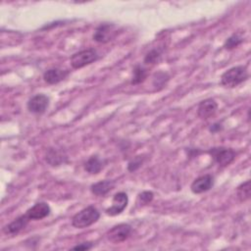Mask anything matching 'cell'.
<instances>
[{
    "mask_svg": "<svg viewBox=\"0 0 251 251\" xmlns=\"http://www.w3.org/2000/svg\"><path fill=\"white\" fill-rule=\"evenodd\" d=\"M131 229V226L128 224H119L107 231L106 237L112 243H121L129 237Z\"/></svg>",
    "mask_w": 251,
    "mask_h": 251,
    "instance_id": "5",
    "label": "cell"
},
{
    "mask_svg": "<svg viewBox=\"0 0 251 251\" xmlns=\"http://www.w3.org/2000/svg\"><path fill=\"white\" fill-rule=\"evenodd\" d=\"M70 72L67 70H63L60 68H52L44 72L43 74V79L48 84H57L60 81L64 80L68 75Z\"/></svg>",
    "mask_w": 251,
    "mask_h": 251,
    "instance_id": "13",
    "label": "cell"
},
{
    "mask_svg": "<svg viewBox=\"0 0 251 251\" xmlns=\"http://www.w3.org/2000/svg\"><path fill=\"white\" fill-rule=\"evenodd\" d=\"M153 197H154V194L152 191H149V190H144L142 191L141 193L138 194V199L139 201L142 203V204H148L150 203L152 200H153Z\"/></svg>",
    "mask_w": 251,
    "mask_h": 251,
    "instance_id": "22",
    "label": "cell"
},
{
    "mask_svg": "<svg viewBox=\"0 0 251 251\" xmlns=\"http://www.w3.org/2000/svg\"><path fill=\"white\" fill-rule=\"evenodd\" d=\"M99 218L100 213L97 208L94 206H87L73 217L72 225L76 228H84L95 224Z\"/></svg>",
    "mask_w": 251,
    "mask_h": 251,
    "instance_id": "2",
    "label": "cell"
},
{
    "mask_svg": "<svg viewBox=\"0 0 251 251\" xmlns=\"http://www.w3.org/2000/svg\"><path fill=\"white\" fill-rule=\"evenodd\" d=\"M29 219L28 217L25 214V215H22L18 218H16L13 222H11L10 224L6 225L4 227H3V232L7 235H11V236H14V235H17L18 233H20L26 226L27 224L29 223Z\"/></svg>",
    "mask_w": 251,
    "mask_h": 251,
    "instance_id": "11",
    "label": "cell"
},
{
    "mask_svg": "<svg viewBox=\"0 0 251 251\" xmlns=\"http://www.w3.org/2000/svg\"><path fill=\"white\" fill-rule=\"evenodd\" d=\"M242 41H243L242 37L239 34L234 33L226 40V42L224 44V47L227 50H230V49H233V48L237 47L238 45H240L242 43Z\"/></svg>",
    "mask_w": 251,
    "mask_h": 251,
    "instance_id": "21",
    "label": "cell"
},
{
    "mask_svg": "<svg viewBox=\"0 0 251 251\" xmlns=\"http://www.w3.org/2000/svg\"><path fill=\"white\" fill-rule=\"evenodd\" d=\"M162 56V51L160 49H152L150 50L144 57V64L149 65V64H156L159 62Z\"/></svg>",
    "mask_w": 251,
    "mask_h": 251,
    "instance_id": "20",
    "label": "cell"
},
{
    "mask_svg": "<svg viewBox=\"0 0 251 251\" xmlns=\"http://www.w3.org/2000/svg\"><path fill=\"white\" fill-rule=\"evenodd\" d=\"M98 59L99 55L97 51L93 48H88L75 53L71 57V65L74 69H81L96 62Z\"/></svg>",
    "mask_w": 251,
    "mask_h": 251,
    "instance_id": "3",
    "label": "cell"
},
{
    "mask_svg": "<svg viewBox=\"0 0 251 251\" xmlns=\"http://www.w3.org/2000/svg\"><path fill=\"white\" fill-rule=\"evenodd\" d=\"M169 78H170V75H168V73H166V72H157L153 75L152 83L156 88L164 87L166 85V83L168 82Z\"/></svg>",
    "mask_w": 251,
    "mask_h": 251,
    "instance_id": "19",
    "label": "cell"
},
{
    "mask_svg": "<svg viewBox=\"0 0 251 251\" xmlns=\"http://www.w3.org/2000/svg\"><path fill=\"white\" fill-rule=\"evenodd\" d=\"M104 167V162L101 160L97 155H93L87 159V161L84 163V170L91 174V175H97L100 173V171Z\"/></svg>",
    "mask_w": 251,
    "mask_h": 251,
    "instance_id": "16",
    "label": "cell"
},
{
    "mask_svg": "<svg viewBox=\"0 0 251 251\" xmlns=\"http://www.w3.org/2000/svg\"><path fill=\"white\" fill-rule=\"evenodd\" d=\"M222 128H223V126H222L221 124L215 123V124L211 125V126L209 127V130H210L211 132H218V131L222 130Z\"/></svg>",
    "mask_w": 251,
    "mask_h": 251,
    "instance_id": "25",
    "label": "cell"
},
{
    "mask_svg": "<svg viewBox=\"0 0 251 251\" xmlns=\"http://www.w3.org/2000/svg\"><path fill=\"white\" fill-rule=\"evenodd\" d=\"M215 182V178L212 175H204L193 180L190 185V190L194 194H201L210 190Z\"/></svg>",
    "mask_w": 251,
    "mask_h": 251,
    "instance_id": "9",
    "label": "cell"
},
{
    "mask_svg": "<svg viewBox=\"0 0 251 251\" xmlns=\"http://www.w3.org/2000/svg\"><path fill=\"white\" fill-rule=\"evenodd\" d=\"M51 213V208L46 202H37L32 207L26 210L25 215L31 220H42L49 216Z\"/></svg>",
    "mask_w": 251,
    "mask_h": 251,
    "instance_id": "10",
    "label": "cell"
},
{
    "mask_svg": "<svg viewBox=\"0 0 251 251\" xmlns=\"http://www.w3.org/2000/svg\"><path fill=\"white\" fill-rule=\"evenodd\" d=\"M115 186V181L111 179H104L91 184L90 190L96 196H104L110 192Z\"/></svg>",
    "mask_w": 251,
    "mask_h": 251,
    "instance_id": "15",
    "label": "cell"
},
{
    "mask_svg": "<svg viewBox=\"0 0 251 251\" xmlns=\"http://www.w3.org/2000/svg\"><path fill=\"white\" fill-rule=\"evenodd\" d=\"M208 154L221 167L230 165L235 159V152L226 147H213L208 150Z\"/></svg>",
    "mask_w": 251,
    "mask_h": 251,
    "instance_id": "4",
    "label": "cell"
},
{
    "mask_svg": "<svg viewBox=\"0 0 251 251\" xmlns=\"http://www.w3.org/2000/svg\"><path fill=\"white\" fill-rule=\"evenodd\" d=\"M251 187H250V180H246L242 182L236 189V195L240 202H245L250 198Z\"/></svg>",
    "mask_w": 251,
    "mask_h": 251,
    "instance_id": "18",
    "label": "cell"
},
{
    "mask_svg": "<svg viewBox=\"0 0 251 251\" xmlns=\"http://www.w3.org/2000/svg\"><path fill=\"white\" fill-rule=\"evenodd\" d=\"M147 77V69H145L141 65H135L132 70V77L131 84H139L145 80Z\"/></svg>",
    "mask_w": 251,
    "mask_h": 251,
    "instance_id": "17",
    "label": "cell"
},
{
    "mask_svg": "<svg viewBox=\"0 0 251 251\" xmlns=\"http://www.w3.org/2000/svg\"><path fill=\"white\" fill-rule=\"evenodd\" d=\"M143 163V159L141 158V156H136L133 160H131L128 165H127V170L129 172H134L136 171Z\"/></svg>",
    "mask_w": 251,
    "mask_h": 251,
    "instance_id": "23",
    "label": "cell"
},
{
    "mask_svg": "<svg viewBox=\"0 0 251 251\" xmlns=\"http://www.w3.org/2000/svg\"><path fill=\"white\" fill-rule=\"evenodd\" d=\"M249 77L247 68L245 66H235L226 71L221 76V84L227 88H233Z\"/></svg>",
    "mask_w": 251,
    "mask_h": 251,
    "instance_id": "1",
    "label": "cell"
},
{
    "mask_svg": "<svg viewBox=\"0 0 251 251\" xmlns=\"http://www.w3.org/2000/svg\"><path fill=\"white\" fill-rule=\"evenodd\" d=\"M49 102H50V100L47 95L39 93V94H35L31 98H29V100L27 101L26 107L30 113L42 114L47 110V108L49 106Z\"/></svg>",
    "mask_w": 251,
    "mask_h": 251,
    "instance_id": "7",
    "label": "cell"
},
{
    "mask_svg": "<svg viewBox=\"0 0 251 251\" xmlns=\"http://www.w3.org/2000/svg\"><path fill=\"white\" fill-rule=\"evenodd\" d=\"M91 248H92L91 242H83V243L77 244L76 246L73 247L74 250H89Z\"/></svg>",
    "mask_w": 251,
    "mask_h": 251,
    "instance_id": "24",
    "label": "cell"
},
{
    "mask_svg": "<svg viewBox=\"0 0 251 251\" xmlns=\"http://www.w3.org/2000/svg\"><path fill=\"white\" fill-rule=\"evenodd\" d=\"M218 110V104L213 98H207L202 100L197 109V115L202 120H207L215 115Z\"/></svg>",
    "mask_w": 251,
    "mask_h": 251,
    "instance_id": "12",
    "label": "cell"
},
{
    "mask_svg": "<svg viewBox=\"0 0 251 251\" xmlns=\"http://www.w3.org/2000/svg\"><path fill=\"white\" fill-rule=\"evenodd\" d=\"M117 34L116 25L113 24L100 25L93 33V40L98 43H107L111 41Z\"/></svg>",
    "mask_w": 251,
    "mask_h": 251,
    "instance_id": "6",
    "label": "cell"
},
{
    "mask_svg": "<svg viewBox=\"0 0 251 251\" xmlns=\"http://www.w3.org/2000/svg\"><path fill=\"white\" fill-rule=\"evenodd\" d=\"M67 156L63 150H59L57 148H49L46 152L45 160L50 166H60L65 163Z\"/></svg>",
    "mask_w": 251,
    "mask_h": 251,
    "instance_id": "14",
    "label": "cell"
},
{
    "mask_svg": "<svg viewBox=\"0 0 251 251\" xmlns=\"http://www.w3.org/2000/svg\"><path fill=\"white\" fill-rule=\"evenodd\" d=\"M128 197L126 192H118L114 195L112 199V205L105 210L106 214L109 216L120 215L127 206Z\"/></svg>",
    "mask_w": 251,
    "mask_h": 251,
    "instance_id": "8",
    "label": "cell"
}]
</instances>
